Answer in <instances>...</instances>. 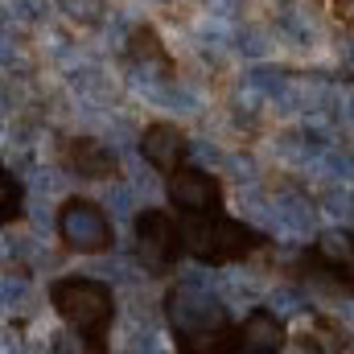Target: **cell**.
Returning <instances> with one entry per match:
<instances>
[{"instance_id":"8","label":"cell","mask_w":354,"mask_h":354,"mask_svg":"<svg viewBox=\"0 0 354 354\" xmlns=\"http://www.w3.org/2000/svg\"><path fill=\"white\" fill-rule=\"evenodd\" d=\"M239 346L243 351H280L284 346V326L276 322V313H252L239 330Z\"/></svg>"},{"instance_id":"11","label":"cell","mask_w":354,"mask_h":354,"mask_svg":"<svg viewBox=\"0 0 354 354\" xmlns=\"http://www.w3.org/2000/svg\"><path fill=\"white\" fill-rule=\"evenodd\" d=\"M12 214H21V185L0 169V218H12Z\"/></svg>"},{"instance_id":"6","label":"cell","mask_w":354,"mask_h":354,"mask_svg":"<svg viewBox=\"0 0 354 354\" xmlns=\"http://www.w3.org/2000/svg\"><path fill=\"white\" fill-rule=\"evenodd\" d=\"M169 198H174L177 210L185 214H214L218 210V181L210 174H198V169H177L169 177Z\"/></svg>"},{"instance_id":"2","label":"cell","mask_w":354,"mask_h":354,"mask_svg":"<svg viewBox=\"0 0 354 354\" xmlns=\"http://www.w3.org/2000/svg\"><path fill=\"white\" fill-rule=\"evenodd\" d=\"M189 252L198 260H210V264H227V260H239L243 252H252L260 243L256 231H248L243 223H231V218H210V223H198L189 235Z\"/></svg>"},{"instance_id":"10","label":"cell","mask_w":354,"mask_h":354,"mask_svg":"<svg viewBox=\"0 0 354 354\" xmlns=\"http://www.w3.org/2000/svg\"><path fill=\"white\" fill-rule=\"evenodd\" d=\"M317 260H322L326 268H334L338 276L354 280V235H346V231H330V235H322V243H317Z\"/></svg>"},{"instance_id":"1","label":"cell","mask_w":354,"mask_h":354,"mask_svg":"<svg viewBox=\"0 0 354 354\" xmlns=\"http://www.w3.org/2000/svg\"><path fill=\"white\" fill-rule=\"evenodd\" d=\"M54 305L83 334H103V326L111 322V288L99 284V280H62V284H54Z\"/></svg>"},{"instance_id":"3","label":"cell","mask_w":354,"mask_h":354,"mask_svg":"<svg viewBox=\"0 0 354 354\" xmlns=\"http://www.w3.org/2000/svg\"><path fill=\"white\" fill-rule=\"evenodd\" d=\"M169 317H174V330L181 338H189V334H206V330H218L223 322H227V309L210 297V292H202L198 284H181L169 292Z\"/></svg>"},{"instance_id":"7","label":"cell","mask_w":354,"mask_h":354,"mask_svg":"<svg viewBox=\"0 0 354 354\" xmlns=\"http://www.w3.org/2000/svg\"><path fill=\"white\" fill-rule=\"evenodd\" d=\"M181 153H185V136L177 132L174 124H153V128L145 132V157H149L157 169H174Z\"/></svg>"},{"instance_id":"4","label":"cell","mask_w":354,"mask_h":354,"mask_svg":"<svg viewBox=\"0 0 354 354\" xmlns=\"http://www.w3.org/2000/svg\"><path fill=\"white\" fill-rule=\"evenodd\" d=\"M58 231L62 239L75 248V252H103L111 243V223L107 214L95 206V202H83V198H71L58 214Z\"/></svg>"},{"instance_id":"9","label":"cell","mask_w":354,"mask_h":354,"mask_svg":"<svg viewBox=\"0 0 354 354\" xmlns=\"http://www.w3.org/2000/svg\"><path fill=\"white\" fill-rule=\"evenodd\" d=\"M66 161H71L83 177H111L115 174V157H111L99 140H75L71 153H66Z\"/></svg>"},{"instance_id":"5","label":"cell","mask_w":354,"mask_h":354,"mask_svg":"<svg viewBox=\"0 0 354 354\" xmlns=\"http://www.w3.org/2000/svg\"><path fill=\"white\" fill-rule=\"evenodd\" d=\"M136 235H140V260L149 268H165L181 252V235L161 210H145L136 218Z\"/></svg>"}]
</instances>
